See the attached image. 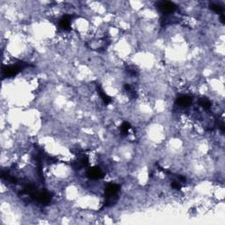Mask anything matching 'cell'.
I'll return each mask as SVG.
<instances>
[{"label":"cell","mask_w":225,"mask_h":225,"mask_svg":"<svg viewBox=\"0 0 225 225\" xmlns=\"http://www.w3.org/2000/svg\"><path fill=\"white\" fill-rule=\"evenodd\" d=\"M192 101H193V99L190 96L184 95V96H180V97L178 98L177 104L180 107H189L192 104Z\"/></svg>","instance_id":"cell-6"},{"label":"cell","mask_w":225,"mask_h":225,"mask_svg":"<svg viewBox=\"0 0 225 225\" xmlns=\"http://www.w3.org/2000/svg\"><path fill=\"white\" fill-rule=\"evenodd\" d=\"M130 128H131L130 124H129L128 122H127V121H124V122L121 124V126H120V130H121V133H122L123 135H127Z\"/></svg>","instance_id":"cell-10"},{"label":"cell","mask_w":225,"mask_h":225,"mask_svg":"<svg viewBox=\"0 0 225 225\" xmlns=\"http://www.w3.org/2000/svg\"><path fill=\"white\" fill-rule=\"evenodd\" d=\"M127 70H128L132 76H135V75L137 74V70H135V68H133V67H128V68H127Z\"/></svg>","instance_id":"cell-11"},{"label":"cell","mask_w":225,"mask_h":225,"mask_svg":"<svg viewBox=\"0 0 225 225\" xmlns=\"http://www.w3.org/2000/svg\"><path fill=\"white\" fill-rule=\"evenodd\" d=\"M209 7H210V9H211L212 11H214L215 12H216V13H218V14H223V12H224V8H223V6L220 5V4H211Z\"/></svg>","instance_id":"cell-9"},{"label":"cell","mask_w":225,"mask_h":225,"mask_svg":"<svg viewBox=\"0 0 225 225\" xmlns=\"http://www.w3.org/2000/svg\"><path fill=\"white\" fill-rule=\"evenodd\" d=\"M220 19H221V22H222L223 24H224L225 19H224V14H222V15H221V18H220Z\"/></svg>","instance_id":"cell-13"},{"label":"cell","mask_w":225,"mask_h":225,"mask_svg":"<svg viewBox=\"0 0 225 225\" xmlns=\"http://www.w3.org/2000/svg\"><path fill=\"white\" fill-rule=\"evenodd\" d=\"M158 8L159 9V11L164 13L165 15L170 14L171 12H173L176 10V5L172 3V2H169V1H161L158 2L157 4Z\"/></svg>","instance_id":"cell-3"},{"label":"cell","mask_w":225,"mask_h":225,"mask_svg":"<svg viewBox=\"0 0 225 225\" xmlns=\"http://www.w3.org/2000/svg\"><path fill=\"white\" fill-rule=\"evenodd\" d=\"M28 64L27 62H19V63L15 65H10V66H3L2 67V77H15L21 70L27 67Z\"/></svg>","instance_id":"cell-2"},{"label":"cell","mask_w":225,"mask_h":225,"mask_svg":"<svg viewBox=\"0 0 225 225\" xmlns=\"http://www.w3.org/2000/svg\"><path fill=\"white\" fill-rule=\"evenodd\" d=\"M120 186L117 184H109L105 191V206L109 207L113 205L118 200V193L120 192Z\"/></svg>","instance_id":"cell-1"},{"label":"cell","mask_w":225,"mask_h":225,"mask_svg":"<svg viewBox=\"0 0 225 225\" xmlns=\"http://www.w3.org/2000/svg\"><path fill=\"white\" fill-rule=\"evenodd\" d=\"M171 186H172V188H174V189H176V190H179L180 187H181L180 184H179L178 181H173V182L171 183Z\"/></svg>","instance_id":"cell-12"},{"label":"cell","mask_w":225,"mask_h":225,"mask_svg":"<svg viewBox=\"0 0 225 225\" xmlns=\"http://www.w3.org/2000/svg\"><path fill=\"white\" fill-rule=\"evenodd\" d=\"M199 104L201 107H203L204 109H209L211 107V102L206 99V98H202L199 100Z\"/></svg>","instance_id":"cell-8"},{"label":"cell","mask_w":225,"mask_h":225,"mask_svg":"<svg viewBox=\"0 0 225 225\" xmlns=\"http://www.w3.org/2000/svg\"><path fill=\"white\" fill-rule=\"evenodd\" d=\"M87 176L92 179H99V178H101L104 177V172L100 167L94 166V167L88 170Z\"/></svg>","instance_id":"cell-4"},{"label":"cell","mask_w":225,"mask_h":225,"mask_svg":"<svg viewBox=\"0 0 225 225\" xmlns=\"http://www.w3.org/2000/svg\"><path fill=\"white\" fill-rule=\"evenodd\" d=\"M98 91H99V93H100V97H101V99L103 100V101L106 103V104H108V103H110L111 102V99H110V97H108L105 92H104V91L102 90V88L100 86V85H98Z\"/></svg>","instance_id":"cell-7"},{"label":"cell","mask_w":225,"mask_h":225,"mask_svg":"<svg viewBox=\"0 0 225 225\" xmlns=\"http://www.w3.org/2000/svg\"><path fill=\"white\" fill-rule=\"evenodd\" d=\"M70 21H71V17L69 15H65L62 17L61 19L59 20V27L63 30H70Z\"/></svg>","instance_id":"cell-5"}]
</instances>
